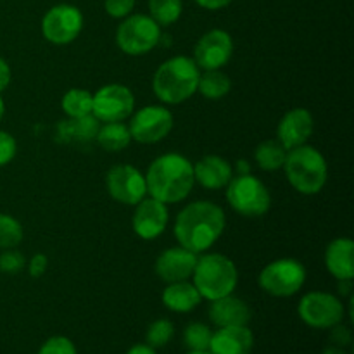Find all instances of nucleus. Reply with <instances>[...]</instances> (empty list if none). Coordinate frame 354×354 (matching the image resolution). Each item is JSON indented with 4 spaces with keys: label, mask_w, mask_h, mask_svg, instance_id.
I'll list each match as a JSON object with an SVG mask.
<instances>
[{
    "label": "nucleus",
    "mask_w": 354,
    "mask_h": 354,
    "mask_svg": "<svg viewBox=\"0 0 354 354\" xmlns=\"http://www.w3.org/2000/svg\"><path fill=\"white\" fill-rule=\"evenodd\" d=\"M227 227L225 211L211 201L190 203L176 214L173 235L182 248L203 254L209 251Z\"/></svg>",
    "instance_id": "nucleus-1"
},
{
    "label": "nucleus",
    "mask_w": 354,
    "mask_h": 354,
    "mask_svg": "<svg viewBox=\"0 0 354 354\" xmlns=\"http://www.w3.org/2000/svg\"><path fill=\"white\" fill-rule=\"evenodd\" d=\"M147 194L165 204L182 203L192 192L194 165L182 154L168 152L151 162L145 175Z\"/></svg>",
    "instance_id": "nucleus-2"
},
{
    "label": "nucleus",
    "mask_w": 354,
    "mask_h": 354,
    "mask_svg": "<svg viewBox=\"0 0 354 354\" xmlns=\"http://www.w3.org/2000/svg\"><path fill=\"white\" fill-rule=\"evenodd\" d=\"M201 69L192 57L175 55L162 62L152 76V90L162 104H182L197 93Z\"/></svg>",
    "instance_id": "nucleus-3"
},
{
    "label": "nucleus",
    "mask_w": 354,
    "mask_h": 354,
    "mask_svg": "<svg viewBox=\"0 0 354 354\" xmlns=\"http://www.w3.org/2000/svg\"><path fill=\"white\" fill-rule=\"evenodd\" d=\"M283 169L294 190L303 196L320 194L328 178L327 159L318 149L306 144L287 151Z\"/></svg>",
    "instance_id": "nucleus-4"
},
{
    "label": "nucleus",
    "mask_w": 354,
    "mask_h": 354,
    "mask_svg": "<svg viewBox=\"0 0 354 354\" xmlns=\"http://www.w3.org/2000/svg\"><path fill=\"white\" fill-rule=\"evenodd\" d=\"M239 282V272L235 263L228 256L211 252L197 258L192 273V283L199 290L201 297L207 301L234 294Z\"/></svg>",
    "instance_id": "nucleus-5"
},
{
    "label": "nucleus",
    "mask_w": 354,
    "mask_h": 354,
    "mask_svg": "<svg viewBox=\"0 0 354 354\" xmlns=\"http://www.w3.org/2000/svg\"><path fill=\"white\" fill-rule=\"evenodd\" d=\"M225 197L235 213L244 218H261L272 207V196L265 183L248 175H234L225 187Z\"/></svg>",
    "instance_id": "nucleus-6"
},
{
    "label": "nucleus",
    "mask_w": 354,
    "mask_h": 354,
    "mask_svg": "<svg viewBox=\"0 0 354 354\" xmlns=\"http://www.w3.org/2000/svg\"><path fill=\"white\" fill-rule=\"evenodd\" d=\"M161 44V26L145 14L127 16L116 30V45L127 55H145Z\"/></svg>",
    "instance_id": "nucleus-7"
},
{
    "label": "nucleus",
    "mask_w": 354,
    "mask_h": 354,
    "mask_svg": "<svg viewBox=\"0 0 354 354\" xmlns=\"http://www.w3.org/2000/svg\"><path fill=\"white\" fill-rule=\"evenodd\" d=\"M259 287L273 297H292L306 282V270L297 259L280 258L268 263L258 277Z\"/></svg>",
    "instance_id": "nucleus-8"
},
{
    "label": "nucleus",
    "mask_w": 354,
    "mask_h": 354,
    "mask_svg": "<svg viewBox=\"0 0 354 354\" xmlns=\"http://www.w3.org/2000/svg\"><path fill=\"white\" fill-rule=\"evenodd\" d=\"M297 315L304 325L317 330H330L342 324L346 317L344 303L337 296L324 290H313L301 297Z\"/></svg>",
    "instance_id": "nucleus-9"
},
{
    "label": "nucleus",
    "mask_w": 354,
    "mask_h": 354,
    "mask_svg": "<svg viewBox=\"0 0 354 354\" xmlns=\"http://www.w3.org/2000/svg\"><path fill=\"white\" fill-rule=\"evenodd\" d=\"M173 113L165 106H145L130 116L128 130L138 144H158L173 130Z\"/></svg>",
    "instance_id": "nucleus-10"
},
{
    "label": "nucleus",
    "mask_w": 354,
    "mask_h": 354,
    "mask_svg": "<svg viewBox=\"0 0 354 354\" xmlns=\"http://www.w3.org/2000/svg\"><path fill=\"white\" fill-rule=\"evenodd\" d=\"M135 95L127 85L109 83L93 93L92 114L100 123L124 121L133 114Z\"/></svg>",
    "instance_id": "nucleus-11"
},
{
    "label": "nucleus",
    "mask_w": 354,
    "mask_h": 354,
    "mask_svg": "<svg viewBox=\"0 0 354 354\" xmlns=\"http://www.w3.org/2000/svg\"><path fill=\"white\" fill-rule=\"evenodd\" d=\"M83 30V14L78 7L59 3L48 9L41 19V35L54 45H68Z\"/></svg>",
    "instance_id": "nucleus-12"
},
{
    "label": "nucleus",
    "mask_w": 354,
    "mask_h": 354,
    "mask_svg": "<svg viewBox=\"0 0 354 354\" xmlns=\"http://www.w3.org/2000/svg\"><path fill=\"white\" fill-rule=\"evenodd\" d=\"M107 192L124 206H135L147 196L145 175L131 165H116L107 171Z\"/></svg>",
    "instance_id": "nucleus-13"
},
{
    "label": "nucleus",
    "mask_w": 354,
    "mask_h": 354,
    "mask_svg": "<svg viewBox=\"0 0 354 354\" xmlns=\"http://www.w3.org/2000/svg\"><path fill=\"white\" fill-rule=\"evenodd\" d=\"M234 54V40L225 30H211L197 40L194 47V61L201 71L221 69Z\"/></svg>",
    "instance_id": "nucleus-14"
},
{
    "label": "nucleus",
    "mask_w": 354,
    "mask_h": 354,
    "mask_svg": "<svg viewBox=\"0 0 354 354\" xmlns=\"http://www.w3.org/2000/svg\"><path fill=\"white\" fill-rule=\"evenodd\" d=\"M169 211L168 204L145 196L138 204H135L131 227L142 241H154L165 234L168 227Z\"/></svg>",
    "instance_id": "nucleus-15"
},
{
    "label": "nucleus",
    "mask_w": 354,
    "mask_h": 354,
    "mask_svg": "<svg viewBox=\"0 0 354 354\" xmlns=\"http://www.w3.org/2000/svg\"><path fill=\"white\" fill-rule=\"evenodd\" d=\"M197 258H199V254L182 248V245L166 249L156 259V275L166 283L182 282V280L192 279Z\"/></svg>",
    "instance_id": "nucleus-16"
},
{
    "label": "nucleus",
    "mask_w": 354,
    "mask_h": 354,
    "mask_svg": "<svg viewBox=\"0 0 354 354\" xmlns=\"http://www.w3.org/2000/svg\"><path fill=\"white\" fill-rule=\"evenodd\" d=\"M315 130L313 114L304 107H294L287 111L277 127V140L286 147V151L304 145Z\"/></svg>",
    "instance_id": "nucleus-17"
},
{
    "label": "nucleus",
    "mask_w": 354,
    "mask_h": 354,
    "mask_svg": "<svg viewBox=\"0 0 354 354\" xmlns=\"http://www.w3.org/2000/svg\"><path fill=\"white\" fill-rule=\"evenodd\" d=\"M252 348H254V335L248 325L220 327L211 335V354H251Z\"/></svg>",
    "instance_id": "nucleus-18"
},
{
    "label": "nucleus",
    "mask_w": 354,
    "mask_h": 354,
    "mask_svg": "<svg viewBox=\"0 0 354 354\" xmlns=\"http://www.w3.org/2000/svg\"><path fill=\"white\" fill-rule=\"evenodd\" d=\"M252 311L249 304L241 297L225 296L220 299L211 301L209 306V320L220 327H239V325H248L251 322Z\"/></svg>",
    "instance_id": "nucleus-19"
},
{
    "label": "nucleus",
    "mask_w": 354,
    "mask_h": 354,
    "mask_svg": "<svg viewBox=\"0 0 354 354\" xmlns=\"http://www.w3.org/2000/svg\"><path fill=\"white\" fill-rule=\"evenodd\" d=\"M232 176H234V168L221 156H204L194 165V180L207 190L225 189Z\"/></svg>",
    "instance_id": "nucleus-20"
},
{
    "label": "nucleus",
    "mask_w": 354,
    "mask_h": 354,
    "mask_svg": "<svg viewBox=\"0 0 354 354\" xmlns=\"http://www.w3.org/2000/svg\"><path fill=\"white\" fill-rule=\"evenodd\" d=\"M325 266L337 280L354 279V242L349 237L334 239L325 251Z\"/></svg>",
    "instance_id": "nucleus-21"
},
{
    "label": "nucleus",
    "mask_w": 354,
    "mask_h": 354,
    "mask_svg": "<svg viewBox=\"0 0 354 354\" xmlns=\"http://www.w3.org/2000/svg\"><path fill=\"white\" fill-rule=\"evenodd\" d=\"M161 299L162 304L173 313H190L199 306L203 297L192 282L182 280V282L168 283L162 290Z\"/></svg>",
    "instance_id": "nucleus-22"
},
{
    "label": "nucleus",
    "mask_w": 354,
    "mask_h": 354,
    "mask_svg": "<svg viewBox=\"0 0 354 354\" xmlns=\"http://www.w3.org/2000/svg\"><path fill=\"white\" fill-rule=\"evenodd\" d=\"M99 127L100 121L93 114H88V116L83 118H68V120L59 124L57 133L62 135L64 142L86 144V142L95 140Z\"/></svg>",
    "instance_id": "nucleus-23"
},
{
    "label": "nucleus",
    "mask_w": 354,
    "mask_h": 354,
    "mask_svg": "<svg viewBox=\"0 0 354 354\" xmlns=\"http://www.w3.org/2000/svg\"><path fill=\"white\" fill-rule=\"evenodd\" d=\"M95 140L104 151L120 152L130 145L131 135L128 124H124L123 121H113V123L100 124Z\"/></svg>",
    "instance_id": "nucleus-24"
},
{
    "label": "nucleus",
    "mask_w": 354,
    "mask_h": 354,
    "mask_svg": "<svg viewBox=\"0 0 354 354\" xmlns=\"http://www.w3.org/2000/svg\"><path fill=\"white\" fill-rule=\"evenodd\" d=\"M232 82L230 76L221 69H209V71L201 73L197 92L209 100H220L230 92Z\"/></svg>",
    "instance_id": "nucleus-25"
},
{
    "label": "nucleus",
    "mask_w": 354,
    "mask_h": 354,
    "mask_svg": "<svg viewBox=\"0 0 354 354\" xmlns=\"http://www.w3.org/2000/svg\"><path fill=\"white\" fill-rule=\"evenodd\" d=\"M287 151L279 140H265L256 147L254 161L263 171H277L283 168Z\"/></svg>",
    "instance_id": "nucleus-26"
},
{
    "label": "nucleus",
    "mask_w": 354,
    "mask_h": 354,
    "mask_svg": "<svg viewBox=\"0 0 354 354\" xmlns=\"http://www.w3.org/2000/svg\"><path fill=\"white\" fill-rule=\"evenodd\" d=\"M93 93L85 88H71L64 93L61 107L68 118H83L92 114Z\"/></svg>",
    "instance_id": "nucleus-27"
},
{
    "label": "nucleus",
    "mask_w": 354,
    "mask_h": 354,
    "mask_svg": "<svg viewBox=\"0 0 354 354\" xmlns=\"http://www.w3.org/2000/svg\"><path fill=\"white\" fill-rule=\"evenodd\" d=\"M149 10H151V17L159 26H169L182 16L183 2L182 0H149Z\"/></svg>",
    "instance_id": "nucleus-28"
},
{
    "label": "nucleus",
    "mask_w": 354,
    "mask_h": 354,
    "mask_svg": "<svg viewBox=\"0 0 354 354\" xmlns=\"http://www.w3.org/2000/svg\"><path fill=\"white\" fill-rule=\"evenodd\" d=\"M213 330L206 324L194 322L183 328V344L189 351H206L209 349Z\"/></svg>",
    "instance_id": "nucleus-29"
},
{
    "label": "nucleus",
    "mask_w": 354,
    "mask_h": 354,
    "mask_svg": "<svg viewBox=\"0 0 354 354\" xmlns=\"http://www.w3.org/2000/svg\"><path fill=\"white\" fill-rule=\"evenodd\" d=\"M173 335H175L173 322L168 320V318H159V320H154L149 325L147 332H145V344L154 349L165 348V346L169 344Z\"/></svg>",
    "instance_id": "nucleus-30"
},
{
    "label": "nucleus",
    "mask_w": 354,
    "mask_h": 354,
    "mask_svg": "<svg viewBox=\"0 0 354 354\" xmlns=\"http://www.w3.org/2000/svg\"><path fill=\"white\" fill-rule=\"evenodd\" d=\"M23 225L14 216L0 213V249H14L23 241Z\"/></svg>",
    "instance_id": "nucleus-31"
},
{
    "label": "nucleus",
    "mask_w": 354,
    "mask_h": 354,
    "mask_svg": "<svg viewBox=\"0 0 354 354\" xmlns=\"http://www.w3.org/2000/svg\"><path fill=\"white\" fill-rule=\"evenodd\" d=\"M37 354H78V351L71 339L64 337V335H54L40 346Z\"/></svg>",
    "instance_id": "nucleus-32"
},
{
    "label": "nucleus",
    "mask_w": 354,
    "mask_h": 354,
    "mask_svg": "<svg viewBox=\"0 0 354 354\" xmlns=\"http://www.w3.org/2000/svg\"><path fill=\"white\" fill-rule=\"evenodd\" d=\"M24 266H26V258L23 252L16 251V248L6 249L0 254V272L7 273V275H17Z\"/></svg>",
    "instance_id": "nucleus-33"
},
{
    "label": "nucleus",
    "mask_w": 354,
    "mask_h": 354,
    "mask_svg": "<svg viewBox=\"0 0 354 354\" xmlns=\"http://www.w3.org/2000/svg\"><path fill=\"white\" fill-rule=\"evenodd\" d=\"M17 152V142L7 131H0V168L9 165Z\"/></svg>",
    "instance_id": "nucleus-34"
},
{
    "label": "nucleus",
    "mask_w": 354,
    "mask_h": 354,
    "mask_svg": "<svg viewBox=\"0 0 354 354\" xmlns=\"http://www.w3.org/2000/svg\"><path fill=\"white\" fill-rule=\"evenodd\" d=\"M133 7L135 0H106L104 2V9L114 19H124L127 16H130Z\"/></svg>",
    "instance_id": "nucleus-35"
},
{
    "label": "nucleus",
    "mask_w": 354,
    "mask_h": 354,
    "mask_svg": "<svg viewBox=\"0 0 354 354\" xmlns=\"http://www.w3.org/2000/svg\"><path fill=\"white\" fill-rule=\"evenodd\" d=\"M330 341L332 344L339 346V348H348V346L353 342L351 328H348L342 324L335 325V327L330 328Z\"/></svg>",
    "instance_id": "nucleus-36"
},
{
    "label": "nucleus",
    "mask_w": 354,
    "mask_h": 354,
    "mask_svg": "<svg viewBox=\"0 0 354 354\" xmlns=\"http://www.w3.org/2000/svg\"><path fill=\"white\" fill-rule=\"evenodd\" d=\"M47 268L48 258L45 254H41V252L35 254L33 258L30 259V263H28V272H30L31 279H40V277L47 272Z\"/></svg>",
    "instance_id": "nucleus-37"
},
{
    "label": "nucleus",
    "mask_w": 354,
    "mask_h": 354,
    "mask_svg": "<svg viewBox=\"0 0 354 354\" xmlns=\"http://www.w3.org/2000/svg\"><path fill=\"white\" fill-rule=\"evenodd\" d=\"M10 78H12V73H10L9 62L3 57H0V92H3L9 86Z\"/></svg>",
    "instance_id": "nucleus-38"
},
{
    "label": "nucleus",
    "mask_w": 354,
    "mask_h": 354,
    "mask_svg": "<svg viewBox=\"0 0 354 354\" xmlns=\"http://www.w3.org/2000/svg\"><path fill=\"white\" fill-rule=\"evenodd\" d=\"M232 2H234V0H196L197 6L207 10H220L223 9V7L230 6Z\"/></svg>",
    "instance_id": "nucleus-39"
},
{
    "label": "nucleus",
    "mask_w": 354,
    "mask_h": 354,
    "mask_svg": "<svg viewBox=\"0 0 354 354\" xmlns=\"http://www.w3.org/2000/svg\"><path fill=\"white\" fill-rule=\"evenodd\" d=\"M127 354H158V351H156L154 348H151L149 344H135L131 346L130 349H128Z\"/></svg>",
    "instance_id": "nucleus-40"
},
{
    "label": "nucleus",
    "mask_w": 354,
    "mask_h": 354,
    "mask_svg": "<svg viewBox=\"0 0 354 354\" xmlns=\"http://www.w3.org/2000/svg\"><path fill=\"white\" fill-rule=\"evenodd\" d=\"M234 173L235 175H248V173H251V165L245 159H239Z\"/></svg>",
    "instance_id": "nucleus-41"
},
{
    "label": "nucleus",
    "mask_w": 354,
    "mask_h": 354,
    "mask_svg": "<svg viewBox=\"0 0 354 354\" xmlns=\"http://www.w3.org/2000/svg\"><path fill=\"white\" fill-rule=\"evenodd\" d=\"M337 282H339V292H341V296H351L353 280H337Z\"/></svg>",
    "instance_id": "nucleus-42"
},
{
    "label": "nucleus",
    "mask_w": 354,
    "mask_h": 354,
    "mask_svg": "<svg viewBox=\"0 0 354 354\" xmlns=\"http://www.w3.org/2000/svg\"><path fill=\"white\" fill-rule=\"evenodd\" d=\"M322 354H348L346 353L344 348H339V346H328V348H325Z\"/></svg>",
    "instance_id": "nucleus-43"
},
{
    "label": "nucleus",
    "mask_w": 354,
    "mask_h": 354,
    "mask_svg": "<svg viewBox=\"0 0 354 354\" xmlns=\"http://www.w3.org/2000/svg\"><path fill=\"white\" fill-rule=\"evenodd\" d=\"M3 114H6V102H3L2 95H0V121H2Z\"/></svg>",
    "instance_id": "nucleus-44"
},
{
    "label": "nucleus",
    "mask_w": 354,
    "mask_h": 354,
    "mask_svg": "<svg viewBox=\"0 0 354 354\" xmlns=\"http://www.w3.org/2000/svg\"><path fill=\"white\" fill-rule=\"evenodd\" d=\"M187 354H211L209 349H206V351H189Z\"/></svg>",
    "instance_id": "nucleus-45"
}]
</instances>
